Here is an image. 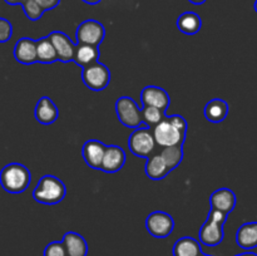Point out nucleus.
Segmentation results:
<instances>
[{"label": "nucleus", "instance_id": "nucleus-1", "mask_svg": "<svg viewBox=\"0 0 257 256\" xmlns=\"http://www.w3.org/2000/svg\"><path fill=\"white\" fill-rule=\"evenodd\" d=\"M32 173L22 163L13 162L0 171V185L9 193H22L29 187Z\"/></svg>", "mask_w": 257, "mask_h": 256}, {"label": "nucleus", "instance_id": "nucleus-2", "mask_svg": "<svg viewBox=\"0 0 257 256\" xmlns=\"http://www.w3.org/2000/svg\"><path fill=\"white\" fill-rule=\"evenodd\" d=\"M67 188L60 178L52 175L43 176L33 191V197L43 205H55L64 200Z\"/></svg>", "mask_w": 257, "mask_h": 256}, {"label": "nucleus", "instance_id": "nucleus-3", "mask_svg": "<svg viewBox=\"0 0 257 256\" xmlns=\"http://www.w3.org/2000/svg\"><path fill=\"white\" fill-rule=\"evenodd\" d=\"M226 220H227L226 213L211 210L207 216V220L200 228V242L208 247L220 245L225 237L223 225H225Z\"/></svg>", "mask_w": 257, "mask_h": 256}, {"label": "nucleus", "instance_id": "nucleus-4", "mask_svg": "<svg viewBox=\"0 0 257 256\" xmlns=\"http://www.w3.org/2000/svg\"><path fill=\"white\" fill-rule=\"evenodd\" d=\"M153 137L156 145L160 147H172V146H182L186 140V133L178 130L170 117H165L157 125L152 128Z\"/></svg>", "mask_w": 257, "mask_h": 256}, {"label": "nucleus", "instance_id": "nucleus-5", "mask_svg": "<svg viewBox=\"0 0 257 256\" xmlns=\"http://www.w3.org/2000/svg\"><path fill=\"white\" fill-rule=\"evenodd\" d=\"M131 152L138 157L147 158L153 153L156 148V141L153 137L152 128H136L128 140Z\"/></svg>", "mask_w": 257, "mask_h": 256}, {"label": "nucleus", "instance_id": "nucleus-6", "mask_svg": "<svg viewBox=\"0 0 257 256\" xmlns=\"http://www.w3.org/2000/svg\"><path fill=\"white\" fill-rule=\"evenodd\" d=\"M82 79L89 89L99 92L105 89L110 82V72L103 63L95 62L83 67Z\"/></svg>", "mask_w": 257, "mask_h": 256}, {"label": "nucleus", "instance_id": "nucleus-7", "mask_svg": "<svg viewBox=\"0 0 257 256\" xmlns=\"http://www.w3.org/2000/svg\"><path fill=\"white\" fill-rule=\"evenodd\" d=\"M115 113L123 125L128 128H138L142 120V109L131 97H120L115 102Z\"/></svg>", "mask_w": 257, "mask_h": 256}, {"label": "nucleus", "instance_id": "nucleus-8", "mask_svg": "<svg viewBox=\"0 0 257 256\" xmlns=\"http://www.w3.org/2000/svg\"><path fill=\"white\" fill-rule=\"evenodd\" d=\"M105 37V29L102 23L94 19H88L80 23L75 32L78 44H87L99 47Z\"/></svg>", "mask_w": 257, "mask_h": 256}, {"label": "nucleus", "instance_id": "nucleus-9", "mask_svg": "<svg viewBox=\"0 0 257 256\" xmlns=\"http://www.w3.org/2000/svg\"><path fill=\"white\" fill-rule=\"evenodd\" d=\"M146 228L153 237H167L175 228V220L170 213L163 212V211H155L146 218Z\"/></svg>", "mask_w": 257, "mask_h": 256}, {"label": "nucleus", "instance_id": "nucleus-10", "mask_svg": "<svg viewBox=\"0 0 257 256\" xmlns=\"http://www.w3.org/2000/svg\"><path fill=\"white\" fill-rule=\"evenodd\" d=\"M141 100L143 103V107H156L162 112L167 110L171 103L168 93L157 85H147L143 88L141 93Z\"/></svg>", "mask_w": 257, "mask_h": 256}, {"label": "nucleus", "instance_id": "nucleus-11", "mask_svg": "<svg viewBox=\"0 0 257 256\" xmlns=\"http://www.w3.org/2000/svg\"><path fill=\"white\" fill-rule=\"evenodd\" d=\"M48 38L50 39L52 44L54 45L55 52H57L58 55V60L63 63L73 62L77 45L70 40V38L65 33L52 32L48 35Z\"/></svg>", "mask_w": 257, "mask_h": 256}, {"label": "nucleus", "instance_id": "nucleus-12", "mask_svg": "<svg viewBox=\"0 0 257 256\" xmlns=\"http://www.w3.org/2000/svg\"><path fill=\"white\" fill-rule=\"evenodd\" d=\"M236 202H237V198H236L235 192L226 187L216 190L210 197L211 210L220 211L226 215L232 212L233 208L236 207Z\"/></svg>", "mask_w": 257, "mask_h": 256}, {"label": "nucleus", "instance_id": "nucleus-13", "mask_svg": "<svg viewBox=\"0 0 257 256\" xmlns=\"http://www.w3.org/2000/svg\"><path fill=\"white\" fill-rule=\"evenodd\" d=\"M125 163V152L119 146H107L103 156L100 170L108 173L118 172L123 168Z\"/></svg>", "mask_w": 257, "mask_h": 256}, {"label": "nucleus", "instance_id": "nucleus-14", "mask_svg": "<svg viewBox=\"0 0 257 256\" xmlns=\"http://www.w3.org/2000/svg\"><path fill=\"white\" fill-rule=\"evenodd\" d=\"M105 147L107 146L98 140H88L83 145L82 156L84 158L85 163L90 168H93V170H100V165H102Z\"/></svg>", "mask_w": 257, "mask_h": 256}, {"label": "nucleus", "instance_id": "nucleus-15", "mask_svg": "<svg viewBox=\"0 0 257 256\" xmlns=\"http://www.w3.org/2000/svg\"><path fill=\"white\" fill-rule=\"evenodd\" d=\"M14 58L22 64H33L38 62L37 58V40L32 38H22L14 47Z\"/></svg>", "mask_w": 257, "mask_h": 256}, {"label": "nucleus", "instance_id": "nucleus-16", "mask_svg": "<svg viewBox=\"0 0 257 256\" xmlns=\"http://www.w3.org/2000/svg\"><path fill=\"white\" fill-rule=\"evenodd\" d=\"M34 115L42 124H52L59 117V109L49 97H42L35 105Z\"/></svg>", "mask_w": 257, "mask_h": 256}, {"label": "nucleus", "instance_id": "nucleus-17", "mask_svg": "<svg viewBox=\"0 0 257 256\" xmlns=\"http://www.w3.org/2000/svg\"><path fill=\"white\" fill-rule=\"evenodd\" d=\"M67 256H87L88 243L85 238L78 232L68 231L62 240Z\"/></svg>", "mask_w": 257, "mask_h": 256}, {"label": "nucleus", "instance_id": "nucleus-18", "mask_svg": "<svg viewBox=\"0 0 257 256\" xmlns=\"http://www.w3.org/2000/svg\"><path fill=\"white\" fill-rule=\"evenodd\" d=\"M236 242L243 250H252L257 247V221L245 222L236 232Z\"/></svg>", "mask_w": 257, "mask_h": 256}, {"label": "nucleus", "instance_id": "nucleus-19", "mask_svg": "<svg viewBox=\"0 0 257 256\" xmlns=\"http://www.w3.org/2000/svg\"><path fill=\"white\" fill-rule=\"evenodd\" d=\"M228 109L230 107L226 100L215 98L205 105V117L206 119L212 123H221L227 117Z\"/></svg>", "mask_w": 257, "mask_h": 256}, {"label": "nucleus", "instance_id": "nucleus-20", "mask_svg": "<svg viewBox=\"0 0 257 256\" xmlns=\"http://www.w3.org/2000/svg\"><path fill=\"white\" fill-rule=\"evenodd\" d=\"M173 256H198L202 253L201 242L191 236L178 238L172 248Z\"/></svg>", "mask_w": 257, "mask_h": 256}, {"label": "nucleus", "instance_id": "nucleus-21", "mask_svg": "<svg viewBox=\"0 0 257 256\" xmlns=\"http://www.w3.org/2000/svg\"><path fill=\"white\" fill-rule=\"evenodd\" d=\"M146 175L148 178L153 181H161L171 172L168 167L166 166L165 161L161 157V155H152L147 157V162H146Z\"/></svg>", "mask_w": 257, "mask_h": 256}, {"label": "nucleus", "instance_id": "nucleus-22", "mask_svg": "<svg viewBox=\"0 0 257 256\" xmlns=\"http://www.w3.org/2000/svg\"><path fill=\"white\" fill-rule=\"evenodd\" d=\"M98 58H99V49H98V47H92V45L87 44H77L73 62L83 68L92 64V63L98 62Z\"/></svg>", "mask_w": 257, "mask_h": 256}, {"label": "nucleus", "instance_id": "nucleus-23", "mask_svg": "<svg viewBox=\"0 0 257 256\" xmlns=\"http://www.w3.org/2000/svg\"><path fill=\"white\" fill-rule=\"evenodd\" d=\"M202 27V20L198 14L193 12H186L181 14L177 19V28L187 35L198 33Z\"/></svg>", "mask_w": 257, "mask_h": 256}, {"label": "nucleus", "instance_id": "nucleus-24", "mask_svg": "<svg viewBox=\"0 0 257 256\" xmlns=\"http://www.w3.org/2000/svg\"><path fill=\"white\" fill-rule=\"evenodd\" d=\"M37 58L38 62L44 63V64H50V63H54L58 60L54 45L52 44L48 37L40 38L39 40H37Z\"/></svg>", "mask_w": 257, "mask_h": 256}, {"label": "nucleus", "instance_id": "nucleus-25", "mask_svg": "<svg viewBox=\"0 0 257 256\" xmlns=\"http://www.w3.org/2000/svg\"><path fill=\"white\" fill-rule=\"evenodd\" d=\"M161 157L165 161L168 170L172 171L178 167L183 160V148L182 146H172V147H163L160 152Z\"/></svg>", "mask_w": 257, "mask_h": 256}, {"label": "nucleus", "instance_id": "nucleus-26", "mask_svg": "<svg viewBox=\"0 0 257 256\" xmlns=\"http://www.w3.org/2000/svg\"><path fill=\"white\" fill-rule=\"evenodd\" d=\"M165 118V112L156 107H143L142 120L148 124V127L153 128Z\"/></svg>", "mask_w": 257, "mask_h": 256}, {"label": "nucleus", "instance_id": "nucleus-27", "mask_svg": "<svg viewBox=\"0 0 257 256\" xmlns=\"http://www.w3.org/2000/svg\"><path fill=\"white\" fill-rule=\"evenodd\" d=\"M22 7H23V10H24L25 15L28 17V19L33 20V22L39 20L40 18L43 17V14H44V10L37 4L35 0H25V2L22 4Z\"/></svg>", "mask_w": 257, "mask_h": 256}, {"label": "nucleus", "instance_id": "nucleus-28", "mask_svg": "<svg viewBox=\"0 0 257 256\" xmlns=\"http://www.w3.org/2000/svg\"><path fill=\"white\" fill-rule=\"evenodd\" d=\"M44 256H67L62 241H53L44 248Z\"/></svg>", "mask_w": 257, "mask_h": 256}, {"label": "nucleus", "instance_id": "nucleus-29", "mask_svg": "<svg viewBox=\"0 0 257 256\" xmlns=\"http://www.w3.org/2000/svg\"><path fill=\"white\" fill-rule=\"evenodd\" d=\"M13 35V25L8 19L0 18V43L9 42Z\"/></svg>", "mask_w": 257, "mask_h": 256}, {"label": "nucleus", "instance_id": "nucleus-30", "mask_svg": "<svg viewBox=\"0 0 257 256\" xmlns=\"http://www.w3.org/2000/svg\"><path fill=\"white\" fill-rule=\"evenodd\" d=\"M35 2L44 12L54 9V8H57L60 4V0H35Z\"/></svg>", "mask_w": 257, "mask_h": 256}, {"label": "nucleus", "instance_id": "nucleus-31", "mask_svg": "<svg viewBox=\"0 0 257 256\" xmlns=\"http://www.w3.org/2000/svg\"><path fill=\"white\" fill-rule=\"evenodd\" d=\"M4 2L9 5H22L25 0H4Z\"/></svg>", "mask_w": 257, "mask_h": 256}, {"label": "nucleus", "instance_id": "nucleus-32", "mask_svg": "<svg viewBox=\"0 0 257 256\" xmlns=\"http://www.w3.org/2000/svg\"><path fill=\"white\" fill-rule=\"evenodd\" d=\"M82 2H84L85 4H89V5H95V4H99L102 0H82Z\"/></svg>", "mask_w": 257, "mask_h": 256}, {"label": "nucleus", "instance_id": "nucleus-33", "mask_svg": "<svg viewBox=\"0 0 257 256\" xmlns=\"http://www.w3.org/2000/svg\"><path fill=\"white\" fill-rule=\"evenodd\" d=\"M235 256H257V253L252 252V251H246V252L238 253V255H235Z\"/></svg>", "mask_w": 257, "mask_h": 256}, {"label": "nucleus", "instance_id": "nucleus-34", "mask_svg": "<svg viewBox=\"0 0 257 256\" xmlns=\"http://www.w3.org/2000/svg\"><path fill=\"white\" fill-rule=\"evenodd\" d=\"M190 3H192V4L195 5H202L203 3H206V0H188Z\"/></svg>", "mask_w": 257, "mask_h": 256}, {"label": "nucleus", "instance_id": "nucleus-35", "mask_svg": "<svg viewBox=\"0 0 257 256\" xmlns=\"http://www.w3.org/2000/svg\"><path fill=\"white\" fill-rule=\"evenodd\" d=\"M198 256H212V255H206V253H201V255H198Z\"/></svg>", "mask_w": 257, "mask_h": 256}]
</instances>
